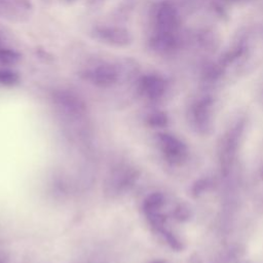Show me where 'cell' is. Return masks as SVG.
<instances>
[{
    "label": "cell",
    "instance_id": "11",
    "mask_svg": "<svg viewBox=\"0 0 263 263\" xmlns=\"http://www.w3.org/2000/svg\"><path fill=\"white\" fill-rule=\"evenodd\" d=\"M146 121L149 126L160 128V127H164L167 124V117L162 112H154L148 115Z\"/></svg>",
    "mask_w": 263,
    "mask_h": 263
},
{
    "label": "cell",
    "instance_id": "14",
    "mask_svg": "<svg viewBox=\"0 0 263 263\" xmlns=\"http://www.w3.org/2000/svg\"><path fill=\"white\" fill-rule=\"evenodd\" d=\"M206 181H203V180H200V181H198L195 185H194V187H193V192L195 193V194H198V193H201L205 188H206Z\"/></svg>",
    "mask_w": 263,
    "mask_h": 263
},
{
    "label": "cell",
    "instance_id": "15",
    "mask_svg": "<svg viewBox=\"0 0 263 263\" xmlns=\"http://www.w3.org/2000/svg\"><path fill=\"white\" fill-rule=\"evenodd\" d=\"M261 176H262V178H263V167H262V171H261Z\"/></svg>",
    "mask_w": 263,
    "mask_h": 263
},
{
    "label": "cell",
    "instance_id": "5",
    "mask_svg": "<svg viewBox=\"0 0 263 263\" xmlns=\"http://www.w3.org/2000/svg\"><path fill=\"white\" fill-rule=\"evenodd\" d=\"M157 143L165 158L171 162H179L186 154V147L177 137L167 133L157 135Z\"/></svg>",
    "mask_w": 263,
    "mask_h": 263
},
{
    "label": "cell",
    "instance_id": "4",
    "mask_svg": "<svg viewBox=\"0 0 263 263\" xmlns=\"http://www.w3.org/2000/svg\"><path fill=\"white\" fill-rule=\"evenodd\" d=\"M33 13L31 0H0V17L10 22H25Z\"/></svg>",
    "mask_w": 263,
    "mask_h": 263
},
{
    "label": "cell",
    "instance_id": "10",
    "mask_svg": "<svg viewBox=\"0 0 263 263\" xmlns=\"http://www.w3.org/2000/svg\"><path fill=\"white\" fill-rule=\"evenodd\" d=\"M20 83V75L10 69L0 68V85L13 87Z\"/></svg>",
    "mask_w": 263,
    "mask_h": 263
},
{
    "label": "cell",
    "instance_id": "13",
    "mask_svg": "<svg viewBox=\"0 0 263 263\" xmlns=\"http://www.w3.org/2000/svg\"><path fill=\"white\" fill-rule=\"evenodd\" d=\"M174 216L176 217V219L180 220V221H184L189 219V217L191 216V211L189 209V206H187L186 204H179L174 212Z\"/></svg>",
    "mask_w": 263,
    "mask_h": 263
},
{
    "label": "cell",
    "instance_id": "6",
    "mask_svg": "<svg viewBox=\"0 0 263 263\" xmlns=\"http://www.w3.org/2000/svg\"><path fill=\"white\" fill-rule=\"evenodd\" d=\"M139 88L148 99L157 100L164 91V82L155 75H146L141 78Z\"/></svg>",
    "mask_w": 263,
    "mask_h": 263
},
{
    "label": "cell",
    "instance_id": "9",
    "mask_svg": "<svg viewBox=\"0 0 263 263\" xmlns=\"http://www.w3.org/2000/svg\"><path fill=\"white\" fill-rule=\"evenodd\" d=\"M22 55L15 49L3 46L0 42V64L3 66H13L17 64Z\"/></svg>",
    "mask_w": 263,
    "mask_h": 263
},
{
    "label": "cell",
    "instance_id": "7",
    "mask_svg": "<svg viewBox=\"0 0 263 263\" xmlns=\"http://www.w3.org/2000/svg\"><path fill=\"white\" fill-rule=\"evenodd\" d=\"M55 103L67 111L79 112L84 108L83 102L73 92L68 90H60L54 93Z\"/></svg>",
    "mask_w": 263,
    "mask_h": 263
},
{
    "label": "cell",
    "instance_id": "3",
    "mask_svg": "<svg viewBox=\"0 0 263 263\" xmlns=\"http://www.w3.org/2000/svg\"><path fill=\"white\" fill-rule=\"evenodd\" d=\"M240 135H241V127L235 126L231 130L227 132L222 140L219 158H220L221 172L224 175L228 174V172L232 165L233 159L236 154Z\"/></svg>",
    "mask_w": 263,
    "mask_h": 263
},
{
    "label": "cell",
    "instance_id": "8",
    "mask_svg": "<svg viewBox=\"0 0 263 263\" xmlns=\"http://www.w3.org/2000/svg\"><path fill=\"white\" fill-rule=\"evenodd\" d=\"M164 196L160 192H153L149 194L143 202V210L145 214L159 212V210L164 204Z\"/></svg>",
    "mask_w": 263,
    "mask_h": 263
},
{
    "label": "cell",
    "instance_id": "12",
    "mask_svg": "<svg viewBox=\"0 0 263 263\" xmlns=\"http://www.w3.org/2000/svg\"><path fill=\"white\" fill-rule=\"evenodd\" d=\"M147 220L150 224V226L155 230V231H159L162 228H164V223H165V217L160 214L159 212H155V213H150V214H146Z\"/></svg>",
    "mask_w": 263,
    "mask_h": 263
},
{
    "label": "cell",
    "instance_id": "1",
    "mask_svg": "<svg viewBox=\"0 0 263 263\" xmlns=\"http://www.w3.org/2000/svg\"><path fill=\"white\" fill-rule=\"evenodd\" d=\"M120 66L111 63H102L84 72L83 76L93 85L108 88L115 85L121 76Z\"/></svg>",
    "mask_w": 263,
    "mask_h": 263
},
{
    "label": "cell",
    "instance_id": "16",
    "mask_svg": "<svg viewBox=\"0 0 263 263\" xmlns=\"http://www.w3.org/2000/svg\"><path fill=\"white\" fill-rule=\"evenodd\" d=\"M154 263H162V262H154Z\"/></svg>",
    "mask_w": 263,
    "mask_h": 263
},
{
    "label": "cell",
    "instance_id": "2",
    "mask_svg": "<svg viewBox=\"0 0 263 263\" xmlns=\"http://www.w3.org/2000/svg\"><path fill=\"white\" fill-rule=\"evenodd\" d=\"M92 36L105 44L116 47L128 46L133 41L132 33L117 26H98L92 30Z\"/></svg>",
    "mask_w": 263,
    "mask_h": 263
}]
</instances>
